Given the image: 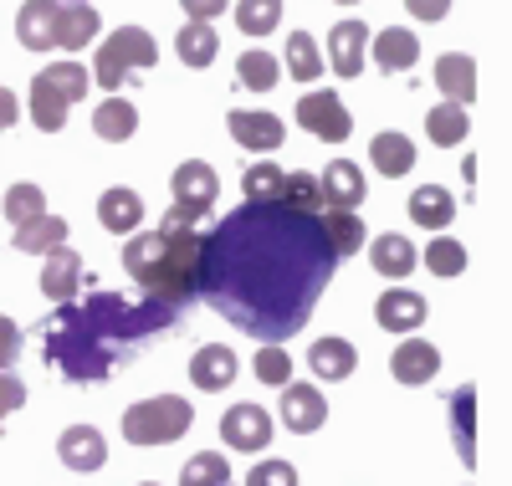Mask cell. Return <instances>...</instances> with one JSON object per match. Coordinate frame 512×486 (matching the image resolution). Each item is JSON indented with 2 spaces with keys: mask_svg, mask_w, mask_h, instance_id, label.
I'll return each instance as SVG.
<instances>
[{
  "mask_svg": "<svg viewBox=\"0 0 512 486\" xmlns=\"http://www.w3.org/2000/svg\"><path fill=\"white\" fill-rule=\"evenodd\" d=\"M333 267L323 215L277 200H246L200 236V297L256 343H287L308 328Z\"/></svg>",
  "mask_w": 512,
  "mask_h": 486,
  "instance_id": "1",
  "label": "cell"
},
{
  "mask_svg": "<svg viewBox=\"0 0 512 486\" xmlns=\"http://www.w3.org/2000/svg\"><path fill=\"white\" fill-rule=\"evenodd\" d=\"M185 313L149 297H123L108 287H93L88 297L62 302L57 313L41 323V353L67 384H103L123 364L144 359V353L164 338L180 333Z\"/></svg>",
  "mask_w": 512,
  "mask_h": 486,
  "instance_id": "2",
  "label": "cell"
},
{
  "mask_svg": "<svg viewBox=\"0 0 512 486\" xmlns=\"http://www.w3.org/2000/svg\"><path fill=\"white\" fill-rule=\"evenodd\" d=\"M123 272L139 282V297L190 313L200 302V236L195 231H134L123 241Z\"/></svg>",
  "mask_w": 512,
  "mask_h": 486,
  "instance_id": "3",
  "label": "cell"
},
{
  "mask_svg": "<svg viewBox=\"0 0 512 486\" xmlns=\"http://www.w3.org/2000/svg\"><path fill=\"white\" fill-rule=\"evenodd\" d=\"M88 87H93V72L77 62H57L47 72H36L31 77V118L41 134H57L67 123V108L88 98Z\"/></svg>",
  "mask_w": 512,
  "mask_h": 486,
  "instance_id": "4",
  "label": "cell"
},
{
  "mask_svg": "<svg viewBox=\"0 0 512 486\" xmlns=\"http://www.w3.org/2000/svg\"><path fill=\"white\" fill-rule=\"evenodd\" d=\"M169 210H164V231H195L200 220L216 210L221 200V180H216V169H210L205 159H185L175 169V180H169Z\"/></svg>",
  "mask_w": 512,
  "mask_h": 486,
  "instance_id": "5",
  "label": "cell"
},
{
  "mask_svg": "<svg viewBox=\"0 0 512 486\" xmlns=\"http://www.w3.org/2000/svg\"><path fill=\"white\" fill-rule=\"evenodd\" d=\"M195 425V405L180 400V394H154V400L123 410V435L128 446H169Z\"/></svg>",
  "mask_w": 512,
  "mask_h": 486,
  "instance_id": "6",
  "label": "cell"
},
{
  "mask_svg": "<svg viewBox=\"0 0 512 486\" xmlns=\"http://www.w3.org/2000/svg\"><path fill=\"white\" fill-rule=\"evenodd\" d=\"M154 62H159L154 36L144 26H118L98 47V57H93V82L108 87V93H118V87L134 77V67H154Z\"/></svg>",
  "mask_w": 512,
  "mask_h": 486,
  "instance_id": "7",
  "label": "cell"
},
{
  "mask_svg": "<svg viewBox=\"0 0 512 486\" xmlns=\"http://www.w3.org/2000/svg\"><path fill=\"white\" fill-rule=\"evenodd\" d=\"M297 123H303L313 139H323V144H344L354 134L349 108L338 103V93H328V87H318V93H308L303 103H297Z\"/></svg>",
  "mask_w": 512,
  "mask_h": 486,
  "instance_id": "8",
  "label": "cell"
},
{
  "mask_svg": "<svg viewBox=\"0 0 512 486\" xmlns=\"http://www.w3.org/2000/svg\"><path fill=\"white\" fill-rule=\"evenodd\" d=\"M272 415L262 410V405H231L226 415H221V440L231 451H262V446H272Z\"/></svg>",
  "mask_w": 512,
  "mask_h": 486,
  "instance_id": "9",
  "label": "cell"
},
{
  "mask_svg": "<svg viewBox=\"0 0 512 486\" xmlns=\"http://www.w3.org/2000/svg\"><path fill=\"white\" fill-rule=\"evenodd\" d=\"M57 456L67 471H82V476H93L108 466V440L93 430V425H67L62 440H57Z\"/></svg>",
  "mask_w": 512,
  "mask_h": 486,
  "instance_id": "10",
  "label": "cell"
},
{
  "mask_svg": "<svg viewBox=\"0 0 512 486\" xmlns=\"http://www.w3.org/2000/svg\"><path fill=\"white\" fill-rule=\"evenodd\" d=\"M369 36H374V31H369L364 21H338V26L328 31V62H333L338 77H359V72H364Z\"/></svg>",
  "mask_w": 512,
  "mask_h": 486,
  "instance_id": "11",
  "label": "cell"
},
{
  "mask_svg": "<svg viewBox=\"0 0 512 486\" xmlns=\"http://www.w3.org/2000/svg\"><path fill=\"white\" fill-rule=\"evenodd\" d=\"M82 282H88V272H82V256L72 246H57L47 251V267H41V292H47L57 307L82 297Z\"/></svg>",
  "mask_w": 512,
  "mask_h": 486,
  "instance_id": "12",
  "label": "cell"
},
{
  "mask_svg": "<svg viewBox=\"0 0 512 486\" xmlns=\"http://www.w3.org/2000/svg\"><path fill=\"white\" fill-rule=\"evenodd\" d=\"M103 31L93 0H57V47L62 52H82L93 47V36Z\"/></svg>",
  "mask_w": 512,
  "mask_h": 486,
  "instance_id": "13",
  "label": "cell"
},
{
  "mask_svg": "<svg viewBox=\"0 0 512 486\" xmlns=\"http://www.w3.org/2000/svg\"><path fill=\"white\" fill-rule=\"evenodd\" d=\"M236 374H241V359H236L226 343H205V348H195V359H190V379H195V389H205V394L231 389Z\"/></svg>",
  "mask_w": 512,
  "mask_h": 486,
  "instance_id": "14",
  "label": "cell"
},
{
  "mask_svg": "<svg viewBox=\"0 0 512 486\" xmlns=\"http://www.w3.org/2000/svg\"><path fill=\"white\" fill-rule=\"evenodd\" d=\"M323 420H328V405L313 384H282V425L292 435H313L323 430Z\"/></svg>",
  "mask_w": 512,
  "mask_h": 486,
  "instance_id": "15",
  "label": "cell"
},
{
  "mask_svg": "<svg viewBox=\"0 0 512 486\" xmlns=\"http://www.w3.org/2000/svg\"><path fill=\"white\" fill-rule=\"evenodd\" d=\"M425 297L420 292H405V287H390V292H379V302H374V323L384 328V333H410V328H420L425 323Z\"/></svg>",
  "mask_w": 512,
  "mask_h": 486,
  "instance_id": "16",
  "label": "cell"
},
{
  "mask_svg": "<svg viewBox=\"0 0 512 486\" xmlns=\"http://www.w3.org/2000/svg\"><path fill=\"white\" fill-rule=\"evenodd\" d=\"M226 128H231V139H236L241 149H251V154H272V149H282V139H287V128H282L277 113H231Z\"/></svg>",
  "mask_w": 512,
  "mask_h": 486,
  "instance_id": "17",
  "label": "cell"
},
{
  "mask_svg": "<svg viewBox=\"0 0 512 486\" xmlns=\"http://www.w3.org/2000/svg\"><path fill=\"white\" fill-rule=\"evenodd\" d=\"M369 57L379 62V72H410L420 62V36L405 26H384L379 36H369Z\"/></svg>",
  "mask_w": 512,
  "mask_h": 486,
  "instance_id": "18",
  "label": "cell"
},
{
  "mask_svg": "<svg viewBox=\"0 0 512 486\" xmlns=\"http://www.w3.org/2000/svg\"><path fill=\"white\" fill-rule=\"evenodd\" d=\"M16 36L26 52H52L57 47V0H26L16 11Z\"/></svg>",
  "mask_w": 512,
  "mask_h": 486,
  "instance_id": "19",
  "label": "cell"
},
{
  "mask_svg": "<svg viewBox=\"0 0 512 486\" xmlns=\"http://www.w3.org/2000/svg\"><path fill=\"white\" fill-rule=\"evenodd\" d=\"M318 190H323V205H333V210H359V200H364V174H359L354 159H333V164L323 169Z\"/></svg>",
  "mask_w": 512,
  "mask_h": 486,
  "instance_id": "20",
  "label": "cell"
},
{
  "mask_svg": "<svg viewBox=\"0 0 512 486\" xmlns=\"http://www.w3.org/2000/svg\"><path fill=\"white\" fill-rule=\"evenodd\" d=\"M98 220H103V231H113V236H134V231H139V220H144V200H139V190H128V185L103 190V200H98Z\"/></svg>",
  "mask_w": 512,
  "mask_h": 486,
  "instance_id": "21",
  "label": "cell"
},
{
  "mask_svg": "<svg viewBox=\"0 0 512 486\" xmlns=\"http://www.w3.org/2000/svg\"><path fill=\"white\" fill-rule=\"evenodd\" d=\"M369 261H374V272L379 277H390V282H405L410 272H415V261H420V251H415V241H405L400 231H384L374 246H369Z\"/></svg>",
  "mask_w": 512,
  "mask_h": 486,
  "instance_id": "22",
  "label": "cell"
},
{
  "mask_svg": "<svg viewBox=\"0 0 512 486\" xmlns=\"http://www.w3.org/2000/svg\"><path fill=\"white\" fill-rule=\"evenodd\" d=\"M436 369H441V348H436V343H420V338L400 343L395 359H390V374H395L400 384H431Z\"/></svg>",
  "mask_w": 512,
  "mask_h": 486,
  "instance_id": "23",
  "label": "cell"
},
{
  "mask_svg": "<svg viewBox=\"0 0 512 486\" xmlns=\"http://www.w3.org/2000/svg\"><path fill=\"white\" fill-rule=\"evenodd\" d=\"M436 87L446 93V103H472L477 98V62L466 57V52H446L441 62H436Z\"/></svg>",
  "mask_w": 512,
  "mask_h": 486,
  "instance_id": "24",
  "label": "cell"
},
{
  "mask_svg": "<svg viewBox=\"0 0 512 486\" xmlns=\"http://www.w3.org/2000/svg\"><path fill=\"white\" fill-rule=\"evenodd\" d=\"M16 236V251H26V256H47V251H57V246H67V220L62 215H36V220H26V226H11Z\"/></svg>",
  "mask_w": 512,
  "mask_h": 486,
  "instance_id": "25",
  "label": "cell"
},
{
  "mask_svg": "<svg viewBox=\"0 0 512 486\" xmlns=\"http://www.w3.org/2000/svg\"><path fill=\"white\" fill-rule=\"evenodd\" d=\"M308 364H313L318 379H349L354 364H359V348H354L349 338H318V343L308 348Z\"/></svg>",
  "mask_w": 512,
  "mask_h": 486,
  "instance_id": "26",
  "label": "cell"
},
{
  "mask_svg": "<svg viewBox=\"0 0 512 486\" xmlns=\"http://www.w3.org/2000/svg\"><path fill=\"white\" fill-rule=\"evenodd\" d=\"M410 220H415V226H425V231H446L451 220H456V200H451V190H441V185H420V190L410 195Z\"/></svg>",
  "mask_w": 512,
  "mask_h": 486,
  "instance_id": "27",
  "label": "cell"
},
{
  "mask_svg": "<svg viewBox=\"0 0 512 486\" xmlns=\"http://www.w3.org/2000/svg\"><path fill=\"white\" fill-rule=\"evenodd\" d=\"M369 159H374V169L384 174V180H400V174L415 169V144L405 134H374L369 139Z\"/></svg>",
  "mask_w": 512,
  "mask_h": 486,
  "instance_id": "28",
  "label": "cell"
},
{
  "mask_svg": "<svg viewBox=\"0 0 512 486\" xmlns=\"http://www.w3.org/2000/svg\"><path fill=\"white\" fill-rule=\"evenodd\" d=\"M323 231H328L333 261H349V256H359V251H364V241H369V231H364L359 210H333V215L323 220Z\"/></svg>",
  "mask_w": 512,
  "mask_h": 486,
  "instance_id": "29",
  "label": "cell"
},
{
  "mask_svg": "<svg viewBox=\"0 0 512 486\" xmlns=\"http://www.w3.org/2000/svg\"><path fill=\"white\" fill-rule=\"evenodd\" d=\"M451 435H456V451L466 466H477V435H472V405H477V384H461L451 394Z\"/></svg>",
  "mask_w": 512,
  "mask_h": 486,
  "instance_id": "30",
  "label": "cell"
},
{
  "mask_svg": "<svg viewBox=\"0 0 512 486\" xmlns=\"http://www.w3.org/2000/svg\"><path fill=\"white\" fill-rule=\"evenodd\" d=\"M134 128H139V113L128 98H108L98 113H93V134L103 144H123V139H134Z\"/></svg>",
  "mask_w": 512,
  "mask_h": 486,
  "instance_id": "31",
  "label": "cell"
},
{
  "mask_svg": "<svg viewBox=\"0 0 512 486\" xmlns=\"http://www.w3.org/2000/svg\"><path fill=\"white\" fill-rule=\"evenodd\" d=\"M466 128H472V118H466L461 103H441L425 113V139H431L436 149H456L466 139Z\"/></svg>",
  "mask_w": 512,
  "mask_h": 486,
  "instance_id": "32",
  "label": "cell"
},
{
  "mask_svg": "<svg viewBox=\"0 0 512 486\" xmlns=\"http://www.w3.org/2000/svg\"><path fill=\"white\" fill-rule=\"evenodd\" d=\"M175 52H180L185 67H210V62H216V52H221V36H216V26L190 21V26L175 36Z\"/></svg>",
  "mask_w": 512,
  "mask_h": 486,
  "instance_id": "33",
  "label": "cell"
},
{
  "mask_svg": "<svg viewBox=\"0 0 512 486\" xmlns=\"http://www.w3.org/2000/svg\"><path fill=\"white\" fill-rule=\"evenodd\" d=\"M277 21H282V0H236L241 36H272Z\"/></svg>",
  "mask_w": 512,
  "mask_h": 486,
  "instance_id": "34",
  "label": "cell"
},
{
  "mask_svg": "<svg viewBox=\"0 0 512 486\" xmlns=\"http://www.w3.org/2000/svg\"><path fill=\"white\" fill-rule=\"evenodd\" d=\"M180 486H231V461L216 451L190 456V466L180 471Z\"/></svg>",
  "mask_w": 512,
  "mask_h": 486,
  "instance_id": "35",
  "label": "cell"
},
{
  "mask_svg": "<svg viewBox=\"0 0 512 486\" xmlns=\"http://www.w3.org/2000/svg\"><path fill=\"white\" fill-rule=\"evenodd\" d=\"M287 72H292L297 82L323 77V57H318V47H313L308 31H292V36H287Z\"/></svg>",
  "mask_w": 512,
  "mask_h": 486,
  "instance_id": "36",
  "label": "cell"
},
{
  "mask_svg": "<svg viewBox=\"0 0 512 486\" xmlns=\"http://www.w3.org/2000/svg\"><path fill=\"white\" fill-rule=\"evenodd\" d=\"M277 205H292V210H308V215H318L323 190H318V180H313L308 169H297V174H282V195H277Z\"/></svg>",
  "mask_w": 512,
  "mask_h": 486,
  "instance_id": "37",
  "label": "cell"
},
{
  "mask_svg": "<svg viewBox=\"0 0 512 486\" xmlns=\"http://www.w3.org/2000/svg\"><path fill=\"white\" fill-rule=\"evenodd\" d=\"M0 205H6V220H11V226H26V220L47 215V195H41V185H31V180H26V185H11Z\"/></svg>",
  "mask_w": 512,
  "mask_h": 486,
  "instance_id": "38",
  "label": "cell"
},
{
  "mask_svg": "<svg viewBox=\"0 0 512 486\" xmlns=\"http://www.w3.org/2000/svg\"><path fill=\"white\" fill-rule=\"evenodd\" d=\"M241 190H246V200H262V205H272V200L282 195V169H277L272 159H256V164L241 174Z\"/></svg>",
  "mask_w": 512,
  "mask_h": 486,
  "instance_id": "39",
  "label": "cell"
},
{
  "mask_svg": "<svg viewBox=\"0 0 512 486\" xmlns=\"http://www.w3.org/2000/svg\"><path fill=\"white\" fill-rule=\"evenodd\" d=\"M236 77H241V87H256V93H267V87H277V57L272 52H241V62H236Z\"/></svg>",
  "mask_w": 512,
  "mask_h": 486,
  "instance_id": "40",
  "label": "cell"
},
{
  "mask_svg": "<svg viewBox=\"0 0 512 486\" xmlns=\"http://www.w3.org/2000/svg\"><path fill=\"white\" fill-rule=\"evenodd\" d=\"M256 379H262V384H292V359H287V353H282V343H262V348H256Z\"/></svg>",
  "mask_w": 512,
  "mask_h": 486,
  "instance_id": "41",
  "label": "cell"
},
{
  "mask_svg": "<svg viewBox=\"0 0 512 486\" xmlns=\"http://www.w3.org/2000/svg\"><path fill=\"white\" fill-rule=\"evenodd\" d=\"M425 267H431L436 277H461L466 272V251H461V241H431L425 246Z\"/></svg>",
  "mask_w": 512,
  "mask_h": 486,
  "instance_id": "42",
  "label": "cell"
},
{
  "mask_svg": "<svg viewBox=\"0 0 512 486\" xmlns=\"http://www.w3.org/2000/svg\"><path fill=\"white\" fill-rule=\"evenodd\" d=\"M246 486H297V471L287 461H256L251 476H246Z\"/></svg>",
  "mask_w": 512,
  "mask_h": 486,
  "instance_id": "43",
  "label": "cell"
},
{
  "mask_svg": "<svg viewBox=\"0 0 512 486\" xmlns=\"http://www.w3.org/2000/svg\"><path fill=\"white\" fill-rule=\"evenodd\" d=\"M21 405H26V384H21V374L0 369V420H6V415H16Z\"/></svg>",
  "mask_w": 512,
  "mask_h": 486,
  "instance_id": "44",
  "label": "cell"
},
{
  "mask_svg": "<svg viewBox=\"0 0 512 486\" xmlns=\"http://www.w3.org/2000/svg\"><path fill=\"white\" fill-rule=\"evenodd\" d=\"M21 359V328L11 318H0V369H11Z\"/></svg>",
  "mask_w": 512,
  "mask_h": 486,
  "instance_id": "45",
  "label": "cell"
},
{
  "mask_svg": "<svg viewBox=\"0 0 512 486\" xmlns=\"http://www.w3.org/2000/svg\"><path fill=\"white\" fill-rule=\"evenodd\" d=\"M180 6H185V16H190V21H200V26H216V16L231 6V0H180Z\"/></svg>",
  "mask_w": 512,
  "mask_h": 486,
  "instance_id": "46",
  "label": "cell"
},
{
  "mask_svg": "<svg viewBox=\"0 0 512 486\" xmlns=\"http://www.w3.org/2000/svg\"><path fill=\"white\" fill-rule=\"evenodd\" d=\"M405 11L415 21H446L451 16V0H405Z\"/></svg>",
  "mask_w": 512,
  "mask_h": 486,
  "instance_id": "47",
  "label": "cell"
},
{
  "mask_svg": "<svg viewBox=\"0 0 512 486\" xmlns=\"http://www.w3.org/2000/svg\"><path fill=\"white\" fill-rule=\"evenodd\" d=\"M16 118H21V108H16V93H11V87H0V134H11V128H16Z\"/></svg>",
  "mask_w": 512,
  "mask_h": 486,
  "instance_id": "48",
  "label": "cell"
},
{
  "mask_svg": "<svg viewBox=\"0 0 512 486\" xmlns=\"http://www.w3.org/2000/svg\"><path fill=\"white\" fill-rule=\"evenodd\" d=\"M338 6H359V0H338Z\"/></svg>",
  "mask_w": 512,
  "mask_h": 486,
  "instance_id": "49",
  "label": "cell"
},
{
  "mask_svg": "<svg viewBox=\"0 0 512 486\" xmlns=\"http://www.w3.org/2000/svg\"><path fill=\"white\" fill-rule=\"evenodd\" d=\"M144 486H154V481H144Z\"/></svg>",
  "mask_w": 512,
  "mask_h": 486,
  "instance_id": "50",
  "label": "cell"
}]
</instances>
